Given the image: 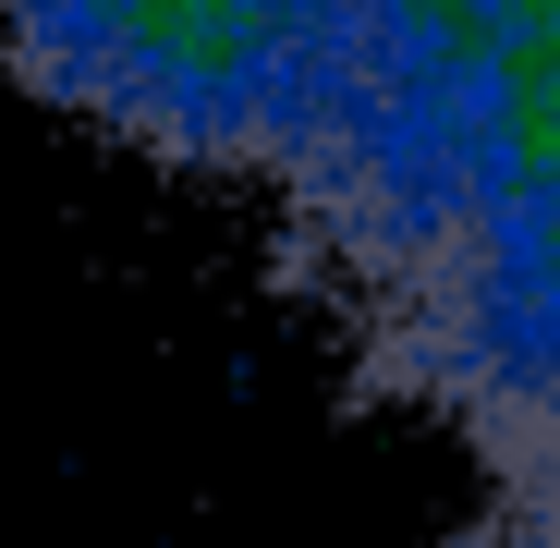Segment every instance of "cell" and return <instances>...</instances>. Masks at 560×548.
<instances>
[{
	"label": "cell",
	"mask_w": 560,
	"mask_h": 548,
	"mask_svg": "<svg viewBox=\"0 0 560 548\" xmlns=\"http://www.w3.org/2000/svg\"><path fill=\"white\" fill-rule=\"evenodd\" d=\"M0 49L49 110L171 171L280 183L317 123L329 0H0Z\"/></svg>",
	"instance_id": "obj_2"
},
{
	"label": "cell",
	"mask_w": 560,
	"mask_h": 548,
	"mask_svg": "<svg viewBox=\"0 0 560 548\" xmlns=\"http://www.w3.org/2000/svg\"><path fill=\"white\" fill-rule=\"evenodd\" d=\"M317 281L365 378L476 464L560 427V0H476L402 196Z\"/></svg>",
	"instance_id": "obj_1"
},
{
	"label": "cell",
	"mask_w": 560,
	"mask_h": 548,
	"mask_svg": "<svg viewBox=\"0 0 560 548\" xmlns=\"http://www.w3.org/2000/svg\"><path fill=\"white\" fill-rule=\"evenodd\" d=\"M439 548H560V427L524 439V451H500V464H488V500L463 512Z\"/></svg>",
	"instance_id": "obj_3"
}]
</instances>
